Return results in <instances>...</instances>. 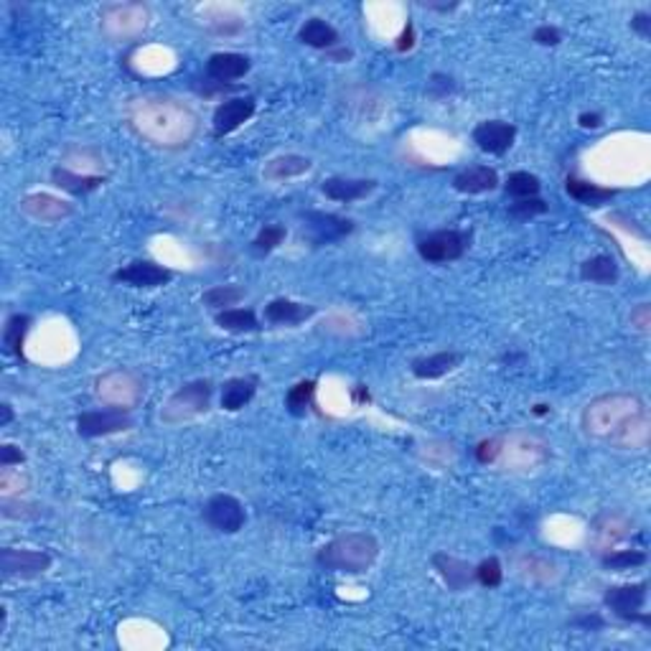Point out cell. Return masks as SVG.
Masks as SVG:
<instances>
[{
  "label": "cell",
  "mask_w": 651,
  "mask_h": 651,
  "mask_svg": "<svg viewBox=\"0 0 651 651\" xmlns=\"http://www.w3.org/2000/svg\"><path fill=\"white\" fill-rule=\"evenodd\" d=\"M82 163H85V173L87 176H99V173H92V170L105 169V156L99 153L97 148H89V145H82V148H69L64 153V166L71 170H82Z\"/></svg>",
  "instance_id": "34"
},
{
  "label": "cell",
  "mask_w": 651,
  "mask_h": 651,
  "mask_svg": "<svg viewBox=\"0 0 651 651\" xmlns=\"http://www.w3.org/2000/svg\"><path fill=\"white\" fill-rule=\"evenodd\" d=\"M542 214H547V204L537 197L517 198V201L509 206V216L519 219V222L535 219V216H542Z\"/></svg>",
  "instance_id": "43"
},
{
  "label": "cell",
  "mask_w": 651,
  "mask_h": 651,
  "mask_svg": "<svg viewBox=\"0 0 651 651\" xmlns=\"http://www.w3.org/2000/svg\"><path fill=\"white\" fill-rule=\"evenodd\" d=\"M545 412H547V405H537L535 408V415H545Z\"/></svg>",
  "instance_id": "55"
},
{
  "label": "cell",
  "mask_w": 651,
  "mask_h": 651,
  "mask_svg": "<svg viewBox=\"0 0 651 651\" xmlns=\"http://www.w3.org/2000/svg\"><path fill=\"white\" fill-rule=\"evenodd\" d=\"M539 188H542L539 179L535 173H529V170H514V173H509L507 184H504L507 197H514V198L537 197Z\"/></svg>",
  "instance_id": "38"
},
{
  "label": "cell",
  "mask_w": 651,
  "mask_h": 651,
  "mask_svg": "<svg viewBox=\"0 0 651 651\" xmlns=\"http://www.w3.org/2000/svg\"><path fill=\"white\" fill-rule=\"evenodd\" d=\"M532 41L539 43V46H557V43L563 41V31L557 29V26L545 23V26H537V29H535Z\"/></svg>",
  "instance_id": "46"
},
{
  "label": "cell",
  "mask_w": 651,
  "mask_h": 651,
  "mask_svg": "<svg viewBox=\"0 0 651 651\" xmlns=\"http://www.w3.org/2000/svg\"><path fill=\"white\" fill-rule=\"evenodd\" d=\"M250 69H252L250 57L237 54V51H216V54L206 59V74H209V79L216 82V85L237 82L242 77H247Z\"/></svg>",
  "instance_id": "20"
},
{
  "label": "cell",
  "mask_w": 651,
  "mask_h": 651,
  "mask_svg": "<svg viewBox=\"0 0 651 651\" xmlns=\"http://www.w3.org/2000/svg\"><path fill=\"white\" fill-rule=\"evenodd\" d=\"M631 31L638 33L641 39H649L651 36V15L644 14V11H638V14L631 15Z\"/></svg>",
  "instance_id": "50"
},
{
  "label": "cell",
  "mask_w": 651,
  "mask_h": 651,
  "mask_svg": "<svg viewBox=\"0 0 651 651\" xmlns=\"http://www.w3.org/2000/svg\"><path fill=\"white\" fill-rule=\"evenodd\" d=\"M125 123L135 138L158 151H184L201 130L198 113L170 95H141L125 105Z\"/></svg>",
  "instance_id": "2"
},
{
  "label": "cell",
  "mask_w": 651,
  "mask_h": 651,
  "mask_svg": "<svg viewBox=\"0 0 651 651\" xmlns=\"http://www.w3.org/2000/svg\"><path fill=\"white\" fill-rule=\"evenodd\" d=\"M517 570H519V575H524L527 581L532 582H553L557 578V565L553 560L537 557V555H524Z\"/></svg>",
  "instance_id": "35"
},
{
  "label": "cell",
  "mask_w": 651,
  "mask_h": 651,
  "mask_svg": "<svg viewBox=\"0 0 651 651\" xmlns=\"http://www.w3.org/2000/svg\"><path fill=\"white\" fill-rule=\"evenodd\" d=\"M51 555L43 550H21V547H3L0 550V570L5 578L31 581L43 575L51 567Z\"/></svg>",
  "instance_id": "12"
},
{
  "label": "cell",
  "mask_w": 651,
  "mask_h": 651,
  "mask_svg": "<svg viewBox=\"0 0 651 651\" xmlns=\"http://www.w3.org/2000/svg\"><path fill=\"white\" fill-rule=\"evenodd\" d=\"M463 356L458 352H438V354L420 356L412 362L410 371L417 380H440L445 374H451L458 364H461Z\"/></svg>",
  "instance_id": "27"
},
{
  "label": "cell",
  "mask_w": 651,
  "mask_h": 651,
  "mask_svg": "<svg viewBox=\"0 0 651 651\" xmlns=\"http://www.w3.org/2000/svg\"><path fill=\"white\" fill-rule=\"evenodd\" d=\"M496 455H499V436L481 440V443L476 445V458H479V463H483V466H494Z\"/></svg>",
  "instance_id": "45"
},
{
  "label": "cell",
  "mask_w": 651,
  "mask_h": 651,
  "mask_svg": "<svg viewBox=\"0 0 651 651\" xmlns=\"http://www.w3.org/2000/svg\"><path fill=\"white\" fill-rule=\"evenodd\" d=\"M0 489H3V496L26 494L31 489V476L26 471H21V466L3 468V473H0Z\"/></svg>",
  "instance_id": "41"
},
{
  "label": "cell",
  "mask_w": 651,
  "mask_h": 651,
  "mask_svg": "<svg viewBox=\"0 0 651 651\" xmlns=\"http://www.w3.org/2000/svg\"><path fill=\"white\" fill-rule=\"evenodd\" d=\"M303 232L311 237L313 244H331L354 232V222L331 212H306L303 214Z\"/></svg>",
  "instance_id": "14"
},
{
  "label": "cell",
  "mask_w": 651,
  "mask_h": 651,
  "mask_svg": "<svg viewBox=\"0 0 651 651\" xmlns=\"http://www.w3.org/2000/svg\"><path fill=\"white\" fill-rule=\"evenodd\" d=\"M214 384L209 380H191L181 384L160 408V420L166 425H184L197 420L212 408Z\"/></svg>",
  "instance_id": "7"
},
{
  "label": "cell",
  "mask_w": 651,
  "mask_h": 651,
  "mask_svg": "<svg viewBox=\"0 0 651 651\" xmlns=\"http://www.w3.org/2000/svg\"><path fill=\"white\" fill-rule=\"evenodd\" d=\"M313 160L308 156H298V153H283V156L270 158L262 166V179L268 184H280L290 179H300L306 173H311Z\"/></svg>",
  "instance_id": "23"
},
{
  "label": "cell",
  "mask_w": 651,
  "mask_h": 651,
  "mask_svg": "<svg viewBox=\"0 0 651 651\" xmlns=\"http://www.w3.org/2000/svg\"><path fill=\"white\" fill-rule=\"evenodd\" d=\"M496 186H499V173L491 166H471V169H463L454 176L455 191L468 194V197L489 194V191H494Z\"/></svg>",
  "instance_id": "24"
},
{
  "label": "cell",
  "mask_w": 651,
  "mask_h": 651,
  "mask_svg": "<svg viewBox=\"0 0 651 651\" xmlns=\"http://www.w3.org/2000/svg\"><path fill=\"white\" fill-rule=\"evenodd\" d=\"M412 46H415V26L408 23L405 31L399 33V39H397V51H410Z\"/></svg>",
  "instance_id": "51"
},
{
  "label": "cell",
  "mask_w": 651,
  "mask_h": 651,
  "mask_svg": "<svg viewBox=\"0 0 651 651\" xmlns=\"http://www.w3.org/2000/svg\"><path fill=\"white\" fill-rule=\"evenodd\" d=\"M0 410H3V420H0V425L5 427V425L14 420V408H11L8 402H3V405H0Z\"/></svg>",
  "instance_id": "54"
},
{
  "label": "cell",
  "mask_w": 651,
  "mask_h": 651,
  "mask_svg": "<svg viewBox=\"0 0 651 651\" xmlns=\"http://www.w3.org/2000/svg\"><path fill=\"white\" fill-rule=\"evenodd\" d=\"M255 110H257V99L250 97V95L225 99V102L216 105V110H214V117H212L214 135H216V138L232 135L234 130H240L244 123L252 120Z\"/></svg>",
  "instance_id": "16"
},
{
  "label": "cell",
  "mask_w": 651,
  "mask_h": 651,
  "mask_svg": "<svg viewBox=\"0 0 651 651\" xmlns=\"http://www.w3.org/2000/svg\"><path fill=\"white\" fill-rule=\"evenodd\" d=\"M214 321L222 331L229 334H255L260 331V321L252 308H227V311L214 313Z\"/></svg>",
  "instance_id": "31"
},
{
  "label": "cell",
  "mask_w": 651,
  "mask_h": 651,
  "mask_svg": "<svg viewBox=\"0 0 651 651\" xmlns=\"http://www.w3.org/2000/svg\"><path fill=\"white\" fill-rule=\"evenodd\" d=\"M31 328V318L26 313H14L3 326V352L8 356L23 354V341Z\"/></svg>",
  "instance_id": "32"
},
{
  "label": "cell",
  "mask_w": 651,
  "mask_h": 651,
  "mask_svg": "<svg viewBox=\"0 0 651 651\" xmlns=\"http://www.w3.org/2000/svg\"><path fill=\"white\" fill-rule=\"evenodd\" d=\"M257 392V382L252 377H232L222 387V408L227 412H240L252 402Z\"/></svg>",
  "instance_id": "29"
},
{
  "label": "cell",
  "mask_w": 651,
  "mask_h": 651,
  "mask_svg": "<svg viewBox=\"0 0 651 651\" xmlns=\"http://www.w3.org/2000/svg\"><path fill=\"white\" fill-rule=\"evenodd\" d=\"M471 234L461 229H438L417 240V255L430 265H443V262H455L466 255Z\"/></svg>",
  "instance_id": "8"
},
{
  "label": "cell",
  "mask_w": 651,
  "mask_h": 651,
  "mask_svg": "<svg viewBox=\"0 0 651 651\" xmlns=\"http://www.w3.org/2000/svg\"><path fill=\"white\" fill-rule=\"evenodd\" d=\"M145 397V382L138 371L125 367L102 371L95 380V399L110 410H135Z\"/></svg>",
  "instance_id": "6"
},
{
  "label": "cell",
  "mask_w": 651,
  "mask_h": 651,
  "mask_svg": "<svg viewBox=\"0 0 651 651\" xmlns=\"http://www.w3.org/2000/svg\"><path fill=\"white\" fill-rule=\"evenodd\" d=\"M380 539L371 532H344L328 539L318 550L316 560L318 565L331 570V573H344V575H364L369 567L380 557Z\"/></svg>",
  "instance_id": "3"
},
{
  "label": "cell",
  "mask_w": 651,
  "mask_h": 651,
  "mask_svg": "<svg viewBox=\"0 0 651 651\" xmlns=\"http://www.w3.org/2000/svg\"><path fill=\"white\" fill-rule=\"evenodd\" d=\"M285 237H288V229L283 225H265L252 240V252L255 255H270L283 244Z\"/></svg>",
  "instance_id": "40"
},
{
  "label": "cell",
  "mask_w": 651,
  "mask_h": 651,
  "mask_svg": "<svg viewBox=\"0 0 651 651\" xmlns=\"http://www.w3.org/2000/svg\"><path fill=\"white\" fill-rule=\"evenodd\" d=\"M646 563V555L641 550H609L601 555V565L609 573H623V570H634Z\"/></svg>",
  "instance_id": "37"
},
{
  "label": "cell",
  "mask_w": 651,
  "mask_h": 651,
  "mask_svg": "<svg viewBox=\"0 0 651 651\" xmlns=\"http://www.w3.org/2000/svg\"><path fill=\"white\" fill-rule=\"evenodd\" d=\"M113 280L130 288H160L173 280V272L153 260H133L125 268L115 270Z\"/></svg>",
  "instance_id": "17"
},
{
  "label": "cell",
  "mask_w": 651,
  "mask_h": 651,
  "mask_svg": "<svg viewBox=\"0 0 651 651\" xmlns=\"http://www.w3.org/2000/svg\"><path fill=\"white\" fill-rule=\"evenodd\" d=\"M646 588L649 585L644 581L628 582V585H610L603 593V603L621 621L646 623L649 626V613L644 610V606H646Z\"/></svg>",
  "instance_id": "9"
},
{
  "label": "cell",
  "mask_w": 651,
  "mask_h": 651,
  "mask_svg": "<svg viewBox=\"0 0 651 651\" xmlns=\"http://www.w3.org/2000/svg\"><path fill=\"white\" fill-rule=\"evenodd\" d=\"M631 326L637 328L638 334H649V326H651L649 303H638L637 308L631 311Z\"/></svg>",
  "instance_id": "48"
},
{
  "label": "cell",
  "mask_w": 651,
  "mask_h": 651,
  "mask_svg": "<svg viewBox=\"0 0 651 651\" xmlns=\"http://www.w3.org/2000/svg\"><path fill=\"white\" fill-rule=\"evenodd\" d=\"M454 89V79H451L448 74H433V77H430V95H433V97H448Z\"/></svg>",
  "instance_id": "49"
},
{
  "label": "cell",
  "mask_w": 651,
  "mask_h": 651,
  "mask_svg": "<svg viewBox=\"0 0 651 651\" xmlns=\"http://www.w3.org/2000/svg\"><path fill=\"white\" fill-rule=\"evenodd\" d=\"M578 123H581V128L585 130H598L603 125V115L601 113H582L578 117Z\"/></svg>",
  "instance_id": "52"
},
{
  "label": "cell",
  "mask_w": 651,
  "mask_h": 651,
  "mask_svg": "<svg viewBox=\"0 0 651 651\" xmlns=\"http://www.w3.org/2000/svg\"><path fill=\"white\" fill-rule=\"evenodd\" d=\"M130 427H133V420H130L128 412L110 410V408L82 412L77 417V433L82 438H105V436H115V433H125Z\"/></svg>",
  "instance_id": "15"
},
{
  "label": "cell",
  "mask_w": 651,
  "mask_h": 651,
  "mask_svg": "<svg viewBox=\"0 0 651 651\" xmlns=\"http://www.w3.org/2000/svg\"><path fill=\"white\" fill-rule=\"evenodd\" d=\"M201 18H204V21H201L204 29L212 31L216 36H234V33H240V31L247 26L240 14L222 11V8H209V11H204Z\"/></svg>",
  "instance_id": "33"
},
{
  "label": "cell",
  "mask_w": 651,
  "mask_h": 651,
  "mask_svg": "<svg viewBox=\"0 0 651 651\" xmlns=\"http://www.w3.org/2000/svg\"><path fill=\"white\" fill-rule=\"evenodd\" d=\"M18 212L36 225H59L74 214V204L49 191H33L18 201Z\"/></svg>",
  "instance_id": "11"
},
{
  "label": "cell",
  "mask_w": 651,
  "mask_h": 651,
  "mask_svg": "<svg viewBox=\"0 0 651 651\" xmlns=\"http://www.w3.org/2000/svg\"><path fill=\"white\" fill-rule=\"evenodd\" d=\"M582 436L616 451H644L651 440V415L637 392H603L585 402Z\"/></svg>",
  "instance_id": "1"
},
{
  "label": "cell",
  "mask_w": 651,
  "mask_h": 651,
  "mask_svg": "<svg viewBox=\"0 0 651 651\" xmlns=\"http://www.w3.org/2000/svg\"><path fill=\"white\" fill-rule=\"evenodd\" d=\"M550 455L553 451L545 436H539L535 430H511L507 436H499V455L494 466L507 473L527 476L547 466Z\"/></svg>",
  "instance_id": "4"
},
{
  "label": "cell",
  "mask_w": 651,
  "mask_h": 651,
  "mask_svg": "<svg viewBox=\"0 0 651 651\" xmlns=\"http://www.w3.org/2000/svg\"><path fill=\"white\" fill-rule=\"evenodd\" d=\"M517 141V128L507 120H483L473 128V142L489 156H504Z\"/></svg>",
  "instance_id": "18"
},
{
  "label": "cell",
  "mask_w": 651,
  "mask_h": 651,
  "mask_svg": "<svg viewBox=\"0 0 651 651\" xmlns=\"http://www.w3.org/2000/svg\"><path fill=\"white\" fill-rule=\"evenodd\" d=\"M151 29V8L145 3H110L99 11V31L107 41L130 43Z\"/></svg>",
  "instance_id": "5"
},
{
  "label": "cell",
  "mask_w": 651,
  "mask_h": 651,
  "mask_svg": "<svg viewBox=\"0 0 651 651\" xmlns=\"http://www.w3.org/2000/svg\"><path fill=\"white\" fill-rule=\"evenodd\" d=\"M0 509H3V517H8V519H29V517H39V507H36V504H29V501H21V496H3Z\"/></svg>",
  "instance_id": "44"
},
{
  "label": "cell",
  "mask_w": 651,
  "mask_h": 651,
  "mask_svg": "<svg viewBox=\"0 0 651 651\" xmlns=\"http://www.w3.org/2000/svg\"><path fill=\"white\" fill-rule=\"evenodd\" d=\"M313 395H316V382L313 380H303V382L293 384L285 395V408L293 412L296 417L306 415L308 408L313 405Z\"/></svg>",
  "instance_id": "39"
},
{
  "label": "cell",
  "mask_w": 651,
  "mask_h": 651,
  "mask_svg": "<svg viewBox=\"0 0 651 651\" xmlns=\"http://www.w3.org/2000/svg\"><path fill=\"white\" fill-rule=\"evenodd\" d=\"M51 184L71 197H87L105 184V176H87V173H77L67 166H57L51 170Z\"/></svg>",
  "instance_id": "25"
},
{
  "label": "cell",
  "mask_w": 651,
  "mask_h": 651,
  "mask_svg": "<svg viewBox=\"0 0 651 651\" xmlns=\"http://www.w3.org/2000/svg\"><path fill=\"white\" fill-rule=\"evenodd\" d=\"M204 519L212 529L222 532V535H237L247 522V511H244V504L237 496L214 494L204 504Z\"/></svg>",
  "instance_id": "13"
},
{
  "label": "cell",
  "mask_w": 651,
  "mask_h": 651,
  "mask_svg": "<svg viewBox=\"0 0 651 651\" xmlns=\"http://www.w3.org/2000/svg\"><path fill=\"white\" fill-rule=\"evenodd\" d=\"M581 278L593 285H616L619 283V265L610 255L588 257L581 265Z\"/></svg>",
  "instance_id": "30"
},
{
  "label": "cell",
  "mask_w": 651,
  "mask_h": 651,
  "mask_svg": "<svg viewBox=\"0 0 651 651\" xmlns=\"http://www.w3.org/2000/svg\"><path fill=\"white\" fill-rule=\"evenodd\" d=\"M565 191L575 198L578 204H582V206H593V209L595 206L609 204L610 198L616 197L613 188H603V186L593 184V181H585V179H578V176H567Z\"/></svg>",
  "instance_id": "28"
},
{
  "label": "cell",
  "mask_w": 651,
  "mask_h": 651,
  "mask_svg": "<svg viewBox=\"0 0 651 651\" xmlns=\"http://www.w3.org/2000/svg\"><path fill=\"white\" fill-rule=\"evenodd\" d=\"M331 61H336V64H344V61H349V59L354 57V51L352 49H344V46H336V49H331V51H326Z\"/></svg>",
  "instance_id": "53"
},
{
  "label": "cell",
  "mask_w": 651,
  "mask_h": 651,
  "mask_svg": "<svg viewBox=\"0 0 651 651\" xmlns=\"http://www.w3.org/2000/svg\"><path fill=\"white\" fill-rule=\"evenodd\" d=\"M316 316V306L300 303V300H290V298H272L265 306V321L272 326H296L311 321Z\"/></svg>",
  "instance_id": "22"
},
{
  "label": "cell",
  "mask_w": 651,
  "mask_h": 651,
  "mask_svg": "<svg viewBox=\"0 0 651 651\" xmlns=\"http://www.w3.org/2000/svg\"><path fill=\"white\" fill-rule=\"evenodd\" d=\"M504 581V567L499 563V557H486L476 565V582L483 588H499Z\"/></svg>",
  "instance_id": "42"
},
{
  "label": "cell",
  "mask_w": 651,
  "mask_h": 651,
  "mask_svg": "<svg viewBox=\"0 0 651 651\" xmlns=\"http://www.w3.org/2000/svg\"><path fill=\"white\" fill-rule=\"evenodd\" d=\"M298 39H300V43L318 49V51H331L341 43L339 31L334 29L326 18H308L298 31Z\"/></svg>",
  "instance_id": "26"
},
{
  "label": "cell",
  "mask_w": 651,
  "mask_h": 651,
  "mask_svg": "<svg viewBox=\"0 0 651 651\" xmlns=\"http://www.w3.org/2000/svg\"><path fill=\"white\" fill-rule=\"evenodd\" d=\"M377 181L374 179H346V176H331L321 184L326 198L339 201V204H352V201H362L374 194Z\"/></svg>",
  "instance_id": "21"
},
{
  "label": "cell",
  "mask_w": 651,
  "mask_h": 651,
  "mask_svg": "<svg viewBox=\"0 0 651 651\" xmlns=\"http://www.w3.org/2000/svg\"><path fill=\"white\" fill-rule=\"evenodd\" d=\"M433 567L440 575V581L448 585V591L461 593L476 582V565H471L468 560H461L455 555L436 553L433 555Z\"/></svg>",
  "instance_id": "19"
},
{
  "label": "cell",
  "mask_w": 651,
  "mask_h": 651,
  "mask_svg": "<svg viewBox=\"0 0 651 651\" xmlns=\"http://www.w3.org/2000/svg\"><path fill=\"white\" fill-rule=\"evenodd\" d=\"M244 288L240 285H216L212 290H206L204 298H201V303L206 306V308H212V311H227V308H234L240 300H244Z\"/></svg>",
  "instance_id": "36"
},
{
  "label": "cell",
  "mask_w": 651,
  "mask_h": 651,
  "mask_svg": "<svg viewBox=\"0 0 651 651\" xmlns=\"http://www.w3.org/2000/svg\"><path fill=\"white\" fill-rule=\"evenodd\" d=\"M26 461V455L23 451L14 445V443H3L0 445V466L3 468H11V466H21Z\"/></svg>",
  "instance_id": "47"
},
{
  "label": "cell",
  "mask_w": 651,
  "mask_h": 651,
  "mask_svg": "<svg viewBox=\"0 0 651 651\" xmlns=\"http://www.w3.org/2000/svg\"><path fill=\"white\" fill-rule=\"evenodd\" d=\"M634 532V519L626 517L623 511H601L591 522V547L595 553H609L623 539L631 537Z\"/></svg>",
  "instance_id": "10"
}]
</instances>
